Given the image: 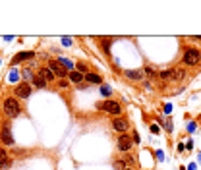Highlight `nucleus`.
I'll use <instances>...</instances> for the list:
<instances>
[{
  "label": "nucleus",
  "instance_id": "f257e3e1",
  "mask_svg": "<svg viewBox=\"0 0 201 170\" xmlns=\"http://www.w3.org/2000/svg\"><path fill=\"white\" fill-rule=\"evenodd\" d=\"M2 110L8 118H15V116H19V112H22V106H19L18 99L8 97V99H4V103H2Z\"/></svg>",
  "mask_w": 201,
  "mask_h": 170
},
{
  "label": "nucleus",
  "instance_id": "f03ea898",
  "mask_svg": "<svg viewBox=\"0 0 201 170\" xmlns=\"http://www.w3.org/2000/svg\"><path fill=\"white\" fill-rule=\"evenodd\" d=\"M97 108L99 110H103V112H108V114H114V116H118L120 112H122V106H120L116 100H110V99H107V100H101V103L97 104Z\"/></svg>",
  "mask_w": 201,
  "mask_h": 170
},
{
  "label": "nucleus",
  "instance_id": "7ed1b4c3",
  "mask_svg": "<svg viewBox=\"0 0 201 170\" xmlns=\"http://www.w3.org/2000/svg\"><path fill=\"white\" fill-rule=\"evenodd\" d=\"M182 60H184V64H188V66H195V64H199V60H201V52L197 49H186Z\"/></svg>",
  "mask_w": 201,
  "mask_h": 170
},
{
  "label": "nucleus",
  "instance_id": "20e7f679",
  "mask_svg": "<svg viewBox=\"0 0 201 170\" xmlns=\"http://www.w3.org/2000/svg\"><path fill=\"white\" fill-rule=\"evenodd\" d=\"M14 93H15V97H18V99H27L29 95H31L29 83H25V81L18 83V85H15V89H14Z\"/></svg>",
  "mask_w": 201,
  "mask_h": 170
},
{
  "label": "nucleus",
  "instance_id": "39448f33",
  "mask_svg": "<svg viewBox=\"0 0 201 170\" xmlns=\"http://www.w3.org/2000/svg\"><path fill=\"white\" fill-rule=\"evenodd\" d=\"M49 68L52 70V73H54L56 77H68V70L66 68H62V64L58 60H50L49 62Z\"/></svg>",
  "mask_w": 201,
  "mask_h": 170
},
{
  "label": "nucleus",
  "instance_id": "423d86ee",
  "mask_svg": "<svg viewBox=\"0 0 201 170\" xmlns=\"http://www.w3.org/2000/svg\"><path fill=\"white\" fill-rule=\"evenodd\" d=\"M112 127L116 131H120V134H126V131L130 130V122L126 118H120V116H116V118L112 120Z\"/></svg>",
  "mask_w": 201,
  "mask_h": 170
},
{
  "label": "nucleus",
  "instance_id": "0eeeda50",
  "mask_svg": "<svg viewBox=\"0 0 201 170\" xmlns=\"http://www.w3.org/2000/svg\"><path fill=\"white\" fill-rule=\"evenodd\" d=\"M131 137L128 135V134H122L118 137V143H116V145H118V151H122V153H126V151H130L131 149Z\"/></svg>",
  "mask_w": 201,
  "mask_h": 170
},
{
  "label": "nucleus",
  "instance_id": "6e6552de",
  "mask_svg": "<svg viewBox=\"0 0 201 170\" xmlns=\"http://www.w3.org/2000/svg\"><path fill=\"white\" fill-rule=\"evenodd\" d=\"M0 139H2L4 145H14V137H12V131H10L8 124L2 127V131H0Z\"/></svg>",
  "mask_w": 201,
  "mask_h": 170
},
{
  "label": "nucleus",
  "instance_id": "1a4fd4ad",
  "mask_svg": "<svg viewBox=\"0 0 201 170\" xmlns=\"http://www.w3.org/2000/svg\"><path fill=\"white\" fill-rule=\"evenodd\" d=\"M33 58H35V52H31V50H27V52H19V54L14 56L12 64L15 66V64H19V62H23V60H33Z\"/></svg>",
  "mask_w": 201,
  "mask_h": 170
},
{
  "label": "nucleus",
  "instance_id": "9d476101",
  "mask_svg": "<svg viewBox=\"0 0 201 170\" xmlns=\"http://www.w3.org/2000/svg\"><path fill=\"white\" fill-rule=\"evenodd\" d=\"M39 76L43 77L46 83H49V81H54V79H56V76L52 73V70H50L49 66H46V68H41V70H39Z\"/></svg>",
  "mask_w": 201,
  "mask_h": 170
},
{
  "label": "nucleus",
  "instance_id": "9b49d317",
  "mask_svg": "<svg viewBox=\"0 0 201 170\" xmlns=\"http://www.w3.org/2000/svg\"><path fill=\"white\" fill-rule=\"evenodd\" d=\"M126 77L131 79V81H139V79H143V70H126Z\"/></svg>",
  "mask_w": 201,
  "mask_h": 170
},
{
  "label": "nucleus",
  "instance_id": "f8f14e48",
  "mask_svg": "<svg viewBox=\"0 0 201 170\" xmlns=\"http://www.w3.org/2000/svg\"><path fill=\"white\" fill-rule=\"evenodd\" d=\"M4 166H10V158H8V153L4 149H0V168Z\"/></svg>",
  "mask_w": 201,
  "mask_h": 170
},
{
  "label": "nucleus",
  "instance_id": "ddd939ff",
  "mask_svg": "<svg viewBox=\"0 0 201 170\" xmlns=\"http://www.w3.org/2000/svg\"><path fill=\"white\" fill-rule=\"evenodd\" d=\"M68 76H70V79H72V81L73 83H81L83 81V79H85V76H83V73H79V72H70V73H68Z\"/></svg>",
  "mask_w": 201,
  "mask_h": 170
},
{
  "label": "nucleus",
  "instance_id": "4468645a",
  "mask_svg": "<svg viewBox=\"0 0 201 170\" xmlns=\"http://www.w3.org/2000/svg\"><path fill=\"white\" fill-rule=\"evenodd\" d=\"M85 79H87L89 83H99V85H103V77L97 76V73H87Z\"/></svg>",
  "mask_w": 201,
  "mask_h": 170
},
{
  "label": "nucleus",
  "instance_id": "2eb2a0df",
  "mask_svg": "<svg viewBox=\"0 0 201 170\" xmlns=\"http://www.w3.org/2000/svg\"><path fill=\"white\" fill-rule=\"evenodd\" d=\"M33 85H35V87H39V89H43V87H46V81L39 76V73H37V76H33Z\"/></svg>",
  "mask_w": 201,
  "mask_h": 170
},
{
  "label": "nucleus",
  "instance_id": "dca6fc26",
  "mask_svg": "<svg viewBox=\"0 0 201 170\" xmlns=\"http://www.w3.org/2000/svg\"><path fill=\"white\" fill-rule=\"evenodd\" d=\"M143 73H147V77H158V73H157V70L153 66H145Z\"/></svg>",
  "mask_w": 201,
  "mask_h": 170
},
{
  "label": "nucleus",
  "instance_id": "f3484780",
  "mask_svg": "<svg viewBox=\"0 0 201 170\" xmlns=\"http://www.w3.org/2000/svg\"><path fill=\"white\" fill-rule=\"evenodd\" d=\"M158 77H161L162 81H166V79L174 77V70H165V72H161V73H158Z\"/></svg>",
  "mask_w": 201,
  "mask_h": 170
},
{
  "label": "nucleus",
  "instance_id": "a211bd4d",
  "mask_svg": "<svg viewBox=\"0 0 201 170\" xmlns=\"http://www.w3.org/2000/svg\"><path fill=\"white\" fill-rule=\"evenodd\" d=\"M58 62L62 64V68H66V70H70V72H72V68H73V62H72V60H68V58H60Z\"/></svg>",
  "mask_w": 201,
  "mask_h": 170
},
{
  "label": "nucleus",
  "instance_id": "6ab92c4d",
  "mask_svg": "<svg viewBox=\"0 0 201 170\" xmlns=\"http://www.w3.org/2000/svg\"><path fill=\"white\" fill-rule=\"evenodd\" d=\"M99 91L103 93V95H104V97H107V99L110 97V95H112V89H110L108 85H101V89H99Z\"/></svg>",
  "mask_w": 201,
  "mask_h": 170
},
{
  "label": "nucleus",
  "instance_id": "aec40b11",
  "mask_svg": "<svg viewBox=\"0 0 201 170\" xmlns=\"http://www.w3.org/2000/svg\"><path fill=\"white\" fill-rule=\"evenodd\" d=\"M19 76L23 77V81L27 83V79H33V73H31V70H23L22 73H19Z\"/></svg>",
  "mask_w": 201,
  "mask_h": 170
},
{
  "label": "nucleus",
  "instance_id": "412c9836",
  "mask_svg": "<svg viewBox=\"0 0 201 170\" xmlns=\"http://www.w3.org/2000/svg\"><path fill=\"white\" fill-rule=\"evenodd\" d=\"M101 46H103V50L107 52V54L110 52V41H108V39H103V41H101Z\"/></svg>",
  "mask_w": 201,
  "mask_h": 170
},
{
  "label": "nucleus",
  "instance_id": "4be33fe9",
  "mask_svg": "<svg viewBox=\"0 0 201 170\" xmlns=\"http://www.w3.org/2000/svg\"><path fill=\"white\" fill-rule=\"evenodd\" d=\"M114 170H126V162L124 161H116L114 162Z\"/></svg>",
  "mask_w": 201,
  "mask_h": 170
},
{
  "label": "nucleus",
  "instance_id": "5701e85b",
  "mask_svg": "<svg viewBox=\"0 0 201 170\" xmlns=\"http://www.w3.org/2000/svg\"><path fill=\"white\" fill-rule=\"evenodd\" d=\"M165 127H166V131H172V130H174V126H172V120H170V118H166V120H165Z\"/></svg>",
  "mask_w": 201,
  "mask_h": 170
},
{
  "label": "nucleus",
  "instance_id": "b1692460",
  "mask_svg": "<svg viewBox=\"0 0 201 170\" xmlns=\"http://www.w3.org/2000/svg\"><path fill=\"white\" fill-rule=\"evenodd\" d=\"M77 72H79V73L87 72V66H85V64H83V62H79V64H77Z\"/></svg>",
  "mask_w": 201,
  "mask_h": 170
},
{
  "label": "nucleus",
  "instance_id": "393cba45",
  "mask_svg": "<svg viewBox=\"0 0 201 170\" xmlns=\"http://www.w3.org/2000/svg\"><path fill=\"white\" fill-rule=\"evenodd\" d=\"M62 45H64V46H70V45H72V39H70V37H62Z\"/></svg>",
  "mask_w": 201,
  "mask_h": 170
},
{
  "label": "nucleus",
  "instance_id": "a878e982",
  "mask_svg": "<svg viewBox=\"0 0 201 170\" xmlns=\"http://www.w3.org/2000/svg\"><path fill=\"white\" fill-rule=\"evenodd\" d=\"M10 79H12V81H18V79H19V73H18V72H12V73H10Z\"/></svg>",
  "mask_w": 201,
  "mask_h": 170
},
{
  "label": "nucleus",
  "instance_id": "bb28decb",
  "mask_svg": "<svg viewBox=\"0 0 201 170\" xmlns=\"http://www.w3.org/2000/svg\"><path fill=\"white\" fill-rule=\"evenodd\" d=\"M157 158H158V161H162V158H165V155H162V151H157Z\"/></svg>",
  "mask_w": 201,
  "mask_h": 170
},
{
  "label": "nucleus",
  "instance_id": "cd10ccee",
  "mask_svg": "<svg viewBox=\"0 0 201 170\" xmlns=\"http://www.w3.org/2000/svg\"><path fill=\"white\" fill-rule=\"evenodd\" d=\"M58 85H60V87H68V81H64V79H62V81H58Z\"/></svg>",
  "mask_w": 201,
  "mask_h": 170
},
{
  "label": "nucleus",
  "instance_id": "c85d7f7f",
  "mask_svg": "<svg viewBox=\"0 0 201 170\" xmlns=\"http://www.w3.org/2000/svg\"><path fill=\"white\" fill-rule=\"evenodd\" d=\"M151 131L153 134H158V126H151Z\"/></svg>",
  "mask_w": 201,
  "mask_h": 170
},
{
  "label": "nucleus",
  "instance_id": "c756f323",
  "mask_svg": "<svg viewBox=\"0 0 201 170\" xmlns=\"http://www.w3.org/2000/svg\"><path fill=\"white\" fill-rule=\"evenodd\" d=\"M188 168H189V170H195V164L192 162V164H189V166H188Z\"/></svg>",
  "mask_w": 201,
  "mask_h": 170
},
{
  "label": "nucleus",
  "instance_id": "7c9ffc66",
  "mask_svg": "<svg viewBox=\"0 0 201 170\" xmlns=\"http://www.w3.org/2000/svg\"><path fill=\"white\" fill-rule=\"evenodd\" d=\"M126 170H134V168H126Z\"/></svg>",
  "mask_w": 201,
  "mask_h": 170
}]
</instances>
